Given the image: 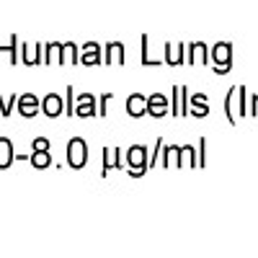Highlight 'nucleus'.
I'll return each mask as SVG.
<instances>
[{"mask_svg": "<svg viewBox=\"0 0 258 258\" xmlns=\"http://www.w3.org/2000/svg\"><path fill=\"white\" fill-rule=\"evenodd\" d=\"M68 160L73 168H83L85 163V142L83 140H73L70 147H68Z\"/></svg>", "mask_w": 258, "mask_h": 258, "instance_id": "obj_1", "label": "nucleus"}, {"mask_svg": "<svg viewBox=\"0 0 258 258\" xmlns=\"http://www.w3.org/2000/svg\"><path fill=\"white\" fill-rule=\"evenodd\" d=\"M75 111L80 116H91L96 109H93V98L91 96H80V106H75Z\"/></svg>", "mask_w": 258, "mask_h": 258, "instance_id": "obj_10", "label": "nucleus"}, {"mask_svg": "<svg viewBox=\"0 0 258 258\" xmlns=\"http://www.w3.org/2000/svg\"><path fill=\"white\" fill-rule=\"evenodd\" d=\"M31 165H34V168H47V165H52L49 150H34V155H31Z\"/></svg>", "mask_w": 258, "mask_h": 258, "instance_id": "obj_7", "label": "nucleus"}, {"mask_svg": "<svg viewBox=\"0 0 258 258\" xmlns=\"http://www.w3.org/2000/svg\"><path fill=\"white\" fill-rule=\"evenodd\" d=\"M36 52H39V47H26V64H34L36 62Z\"/></svg>", "mask_w": 258, "mask_h": 258, "instance_id": "obj_13", "label": "nucleus"}, {"mask_svg": "<svg viewBox=\"0 0 258 258\" xmlns=\"http://www.w3.org/2000/svg\"><path fill=\"white\" fill-rule=\"evenodd\" d=\"M34 150H49V142H47L44 137H39V140L34 142Z\"/></svg>", "mask_w": 258, "mask_h": 258, "instance_id": "obj_14", "label": "nucleus"}, {"mask_svg": "<svg viewBox=\"0 0 258 258\" xmlns=\"http://www.w3.org/2000/svg\"><path fill=\"white\" fill-rule=\"evenodd\" d=\"M13 163V145L11 140L0 137V168H8Z\"/></svg>", "mask_w": 258, "mask_h": 258, "instance_id": "obj_5", "label": "nucleus"}, {"mask_svg": "<svg viewBox=\"0 0 258 258\" xmlns=\"http://www.w3.org/2000/svg\"><path fill=\"white\" fill-rule=\"evenodd\" d=\"M183 165H191V147L183 150Z\"/></svg>", "mask_w": 258, "mask_h": 258, "instance_id": "obj_16", "label": "nucleus"}, {"mask_svg": "<svg viewBox=\"0 0 258 258\" xmlns=\"http://www.w3.org/2000/svg\"><path fill=\"white\" fill-rule=\"evenodd\" d=\"M129 165H132V173H135V176L142 173V168H145V147L129 150Z\"/></svg>", "mask_w": 258, "mask_h": 258, "instance_id": "obj_3", "label": "nucleus"}, {"mask_svg": "<svg viewBox=\"0 0 258 258\" xmlns=\"http://www.w3.org/2000/svg\"><path fill=\"white\" fill-rule=\"evenodd\" d=\"M44 114H47V116H59V114H62V98H59V96L49 93V96L44 98Z\"/></svg>", "mask_w": 258, "mask_h": 258, "instance_id": "obj_6", "label": "nucleus"}, {"mask_svg": "<svg viewBox=\"0 0 258 258\" xmlns=\"http://www.w3.org/2000/svg\"><path fill=\"white\" fill-rule=\"evenodd\" d=\"M147 111L155 114V116H163L165 114V98L163 96H153V98L147 101Z\"/></svg>", "mask_w": 258, "mask_h": 258, "instance_id": "obj_8", "label": "nucleus"}, {"mask_svg": "<svg viewBox=\"0 0 258 258\" xmlns=\"http://www.w3.org/2000/svg\"><path fill=\"white\" fill-rule=\"evenodd\" d=\"M18 111L24 114V116H34L39 111V101L34 96H21L18 98Z\"/></svg>", "mask_w": 258, "mask_h": 258, "instance_id": "obj_4", "label": "nucleus"}, {"mask_svg": "<svg viewBox=\"0 0 258 258\" xmlns=\"http://www.w3.org/2000/svg\"><path fill=\"white\" fill-rule=\"evenodd\" d=\"M83 62L85 64H98V47L96 44H85V54H83Z\"/></svg>", "mask_w": 258, "mask_h": 258, "instance_id": "obj_11", "label": "nucleus"}, {"mask_svg": "<svg viewBox=\"0 0 258 258\" xmlns=\"http://www.w3.org/2000/svg\"><path fill=\"white\" fill-rule=\"evenodd\" d=\"M121 52H124L121 44H111V47H109V59L116 62V64H121Z\"/></svg>", "mask_w": 258, "mask_h": 258, "instance_id": "obj_12", "label": "nucleus"}, {"mask_svg": "<svg viewBox=\"0 0 258 258\" xmlns=\"http://www.w3.org/2000/svg\"><path fill=\"white\" fill-rule=\"evenodd\" d=\"M230 52H232V47L230 44H217L214 47V59L220 62V73H227L230 70Z\"/></svg>", "mask_w": 258, "mask_h": 258, "instance_id": "obj_2", "label": "nucleus"}, {"mask_svg": "<svg viewBox=\"0 0 258 258\" xmlns=\"http://www.w3.org/2000/svg\"><path fill=\"white\" fill-rule=\"evenodd\" d=\"M126 109H129V114H132V116L145 114V109H147V106H145V98H142V96H132V98H129V106H126Z\"/></svg>", "mask_w": 258, "mask_h": 258, "instance_id": "obj_9", "label": "nucleus"}, {"mask_svg": "<svg viewBox=\"0 0 258 258\" xmlns=\"http://www.w3.org/2000/svg\"><path fill=\"white\" fill-rule=\"evenodd\" d=\"M194 59H204V47H194Z\"/></svg>", "mask_w": 258, "mask_h": 258, "instance_id": "obj_15", "label": "nucleus"}]
</instances>
